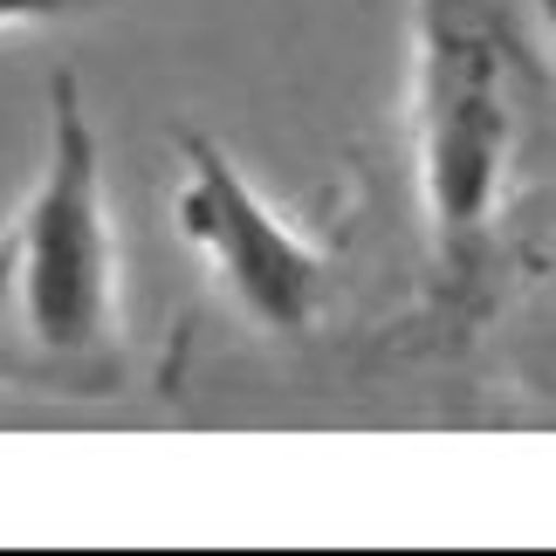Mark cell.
I'll list each match as a JSON object with an SVG mask.
<instances>
[{"label":"cell","instance_id":"obj_1","mask_svg":"<svg viewBox=\"0 0 556 556\" xmlns=\"http://www.w3.org/2000/svg\"><path fill=\"white\" fill-rule=\"evenodd\" d=\"M549 0H413V152L433 220V303L481 324L529 268L549 173Z\"/></svg>","mask_w":556,"mask_h":556},{"label":"cell","instance_id":"obj_2","mask_svg":"<svg viewBox=\"0 0 556 556\" xmlns=\"http://www.w3.org/2000/svg\"><path fill=\"white\" fill-rule=\"evenodd\" d=\"M138 371L124 254L83 76H49V159L0 227V384L35 399H117Z\"/></svg>","mask_w":556,"mask_h":556},{"label":"cell","instance_id":"obj_3","mask_svg":"<svg viewBox=\"0 0 556 556\" xmlns=\"http://www.w3.org/2000/svg\"><path fill=\"white\" fill-rule=\"evenodd\" d=\"M179 233L200 248L206 275L220 282L227 309L241 316L248 330L262 337H303L324 324L330 289H337V262L324 241L295 233L275 206H262L241 173H233L227 144L200 131V124H179Z\"/></svg>","mask_w":556,"mask_h":556},{"label":"cell","instance_id":"obj_4","mask_svg":"<svg viewBox=\"0 0 556 556\" xmlns=\"http://www.w3.org/2000/svg\"><path fill=\"white\" fill-rule=\"evenodd\" d=\"M124 0H0V28H55V21H90Z\"/></svg>","mask_w":556,"mask_h":556}]
</instances>
